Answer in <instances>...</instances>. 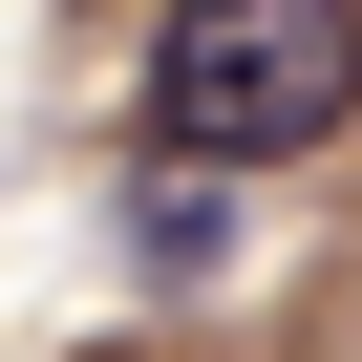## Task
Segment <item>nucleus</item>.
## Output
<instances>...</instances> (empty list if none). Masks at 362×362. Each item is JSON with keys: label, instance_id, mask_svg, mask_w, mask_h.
<instances>
[{"label": "nucleus", "instance_id": "f257e3e1", "mask_svg": "<svg viewBox=\"0 0 362 362\" xmlns=\"http://www.w3.org/2000/svg\"><path fill=\"white\" fill-rule=\"evenodd\" d=\"M362 128V0H170L149 22V170H298Z\"/></svg>", "mask_w": 362, "mask_h": 362}, {"label": "nucleus", "instance_id": "f03ea898", "mask_svg": "<svg viewBox=\"0 0 362 362\" xmlns=\"http://www.w3.org/2000/svg\"><path fill=\"white\" fill-rule=\"evenodd\" d=\"M235 256V170H149L128 192V277H214Z\"/></svg>", "mask_w": 362, "mask_h": 362}]
</instances>
